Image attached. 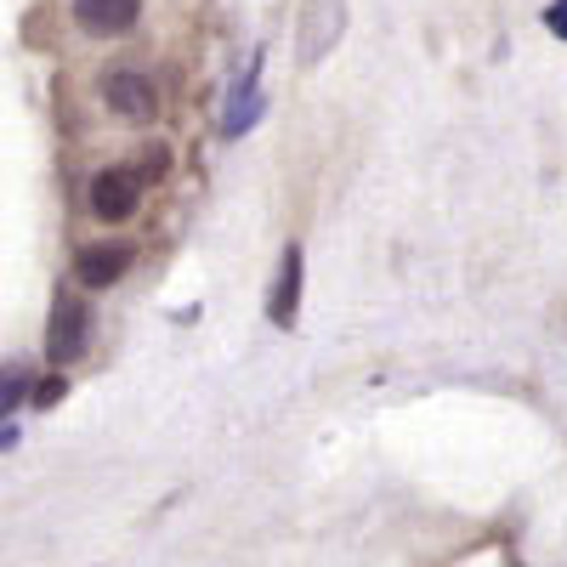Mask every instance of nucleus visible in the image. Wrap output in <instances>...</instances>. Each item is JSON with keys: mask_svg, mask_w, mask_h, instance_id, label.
<instances>
[{"mask_svg": "<svg viewBox=\"0 0 567 567\" xmlns=\"http://www.w3.org/2000/svg\"><path fill=\"white\" fill-rule=\"evenodd\" d=\"M103 103L120 114V120H154L159 114V85L136 69H114L103 80Z\"/></svg>", "mask_w": 567, "mask_h": 567, "instance_id": "nucleus-3", "label": "nucleus"}, {"mask_svg": "<svg viewBox=\"0 0 567 567\" xmlns=\"http://www.w3.org/2000/svg\"><path fill=\"white\" fill-rule=\"evenodd\" d=\"M23 398H29V374H23V363H0V420H7Z\"/></svg>", "mask_w": 567, "mask_h": 567, "instance_id": "nucleus-7", "label": "nucleus"}, {"mask_svg": "<svg viewBox=\"0 0 567 567\" xmlns=\"http://www.w3.org/2000/svg\"><path fill=\"white\" fill-rule=\"evenodd\" d=\"M18 443V432H0V449H12Z\"/></svg>", "mask_w": 567, "mask_h": 567, "instance_id": "nucleus-11", "label": "nucleus"}, {"mask_svg": "<svg viewBox=\"0 0 567 567\" xmlns=\"http://www.w3.org/2000/svg\"><path fill=\"white\" fill-rule=\"evenodd\" d=\"M131 245H91V250H80V261H74V278L85 284V290H109V284H120L125 272H131Z\"/></svg>", "mask_w": 567, "mask_h": 567, "instance_id": "nucleus-5", "label": "nucleus"}, {"mask_svg": "<svg viewBox=\"0 0 567 567\" xmlns=\"http://www.w3.org/2000/svg\"><path fill=\"white\" fill-rule=\"evenodd\" d=\"M63 392H69V381H63V374H45V381H40V392H34V403H40V409H52Z\"/></svg>", "mask_w": 567, "mask_h": 567, "instance_id": "nucleus-9", "label": "nucleus"}, {"mask_svg": "<svg viewBox=\"0 0 567 567\" xmlns=\"http://www.w3.org/2000/svg\"><path fill=\"white\" fill-rule=\"evenodd\" d=\"M91 216L97 221H131L136 216V205H142V182H136V171H125V165H109V171H97L91 176Z\"/></svg>", "mask_w": 567, "mask_h": 567, "instance_id": "nucleus-2", "label": "nucleus"}, {"mask_svg": "<svg viewBox=\"0 0 567 567\" xmlns=\"http://www.w3.org/2000/svg\"><path fill=\"white\" fill-rule=\"evenodd\" d=\"M296 312H301V245L284 250V261H278V284H272V301H267V318H272L278 329H290Z\"/></svg>", "mask_w": 567, "mask_h": 567, "instance_id": "nucleus-6", "label": "nucleus"}, {"mask_svg": "<svg viewBox=\"0 0 567 567\" xmlns=\"http://www.w3.org/2000/svg\"><path fill=\"white\" fill-rule=\"evenodd\" d=\"M171 171V159H165V148H159V142H154V148H142V165H136V182L142 187H148V182H159Z\"/></svg>", "mask_w": 567, "mask_h": 567, "instance_id": "nucleus-8", "label": "nucleus"}, {"mask_svg": "<svg viewBox=\"0 0 567 567\" xmlns=\"http://www.w3.org/2000/svg\"><path fill=\"white\" fill-rule=\"evenodd\" d=\"M85 347H91V307L80 296H58L52 323H45V358L63 369V363L85 358Z\"/></svg>", "mask_w": 567, "mask_h": 567, "instance_id": "nucleus-1", "label": "nucleus"}, {"mask_svg": "<svg viewBox=\"0 0 567 567\" xmlns=\"http://www.w3.org/2000/svg\"><path fill=\"white\" fill-rule=\"evenodd\" d=\"M142 18V0H74V23L97 40H120L131 34Z\"/></svg>", "mask_w": 567, "mask_h": 567, "instance_id": "nucleus-4", "label": "nucleus"}, {"mask_svg": "<svg viewBox=\"0 0 567 567\" xmlns=\"http://www.w3.org/2000/svg\"><path fill=\"white\" fill-rule=\"evenodd\" d=\"M545 29L567 40V0H550V12H545Z\"/></svg>", "mask_w": 567, "mask_h": 567, "instance_id": "nucleus-10", "label": "nucleus"}]
</instances>
